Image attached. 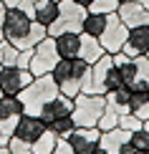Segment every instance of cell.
Returning a JSON list of instances; mask_svg holds the SVG:
<instances>
[{"label":"cell","instance_id":"d6a6232c","mask_svg":"<svg viewBox=\"0 0 149 154\" xmlns=\"http://www.w3.org/2000/svg\"><path fill=\"white\" fill-rule=\"evenodd\" d=\"M15 66H20V68H28V66H30V48H23L20 53H18Z\"/></svg>","mask_w":149,"mask_h":154},{"label":"cell","instance_id":"603a6c76","mask_svg":"<svg viewBox=\"0 0 149 154\" xmlns=\"http://www.w3.org/2000/svg\"><path fill=\"white\" fill-rule=\"evenodd\" d=\"M18 53H20V48H15V46L8 41V38L0 43V63H3V66H15Z\"/></svg>","mask_w":149,"mask_h":154},{"label":"cell","instance_id":"ba28073f","mask_svg":"<svg viewBox=\"0 0 149 154\" xmlns=\"http://www.w3.org/2000/svg\"><path fill=\"white\" fill-rule=\"evenodd\" d=\"M33 79H36V76L30 73V68L3 66V68H0V91H3V94H10V96H18Z\"/></svg>","mask_w":149,"mask_h":154},{"label":"cell","instance_id":"ab89813d","mask_svg":"<svg viewBox=\"0 0 149 154\" xmlns=\"http://www.w3.org/2000/svg\"><path fill=\"white\" fill-rule=\"evenodd\" d=\"M8 142H10V137H5V134L0 131V146H8Z\"/></svg>","mask_w":149,"mask_h":154},{"label":"cell","instance_id":"f6af8a7d","mask_svg":"<svg viewBox=\"0 0 149 154\" xmlns=\"http://www.w3.org/2000/svg\"><path fill=\"white\" fill-rule=\"evenodd\" d=\"M137 3H141V5H144V8H149V0H137Z\"/></svg>","mask_w":149,"mask_h":154},{"label":"cell","instance_id":"e0dca14e","mask_svg":"<svg viewBox=\"0 0 149 154\" xmlns=\"http://www.w3.org/2000/svg\"><path fill=\"white\" fill-rule=\"evenodd\" d=\"M104 53H106V51H104V46H101L99 38H94V35H83V33H81V48H79V56H81L83 61H88V63L94 66V63L99 61Z\"/></svg>","mask_w":149,"mask_h":154},{"label":"cell","instance_id":"9a60e30c","mask_svg":"<svg viewBox=\"0 0 149 154\" xmlns=\"http://www.w3.org/2000/svg\"><path fill=\"white\" fill-rule=\"evenodd\" d=\"M30 18H33L36 23L51 28V25L56 23V18H58V0H38Z\"/></svg>","mask_w":149,"mask_h":154},{"label":"cell","instance_id":"7bdbcfd3","mask_svg":"<svg viewBox=\"0 0 149 154\" xmlns=\"http://www.w3.org/2000/svg\"><path fill=\"white\" fill-rule=\"evenodd\" d=\"M0 154H10V149L8 146H0Z\"/></svg>","mask_w":149,"mask_h":154},{"label":"cell","instance_id":"60d3db41","mask_svg":"<svg viewBox=\"0 0 149 154\" xmlns=\"http://www.w3.org/2000/svg\"><path fill=\"white\" fill-rule=\"evenodd\" d=\"M76 3H79V5H83V8H86V10H88V5H91V3H94V0H76Z\"/></svg>","mask_w":149,"mask_h":154},{"label":"cell","instance_id":"1f68e13d","mask_svg":"<svg viewBox=\"0 0 149 154\" xmlns=\"http://www.w3.org/2000/svg\"><path fill=\"white\" fill-rule=\"evenodd\" d=\"M20 116H23V114H20ZM20 116H8V119H0V131H3L5 137H13V134H15L18 121H20Z\"/></svg>","mask_w":149,"mask_h":154},{"label":"cell","instance_id":"b9f144b4","mask_svg":"<svg viewBox=\"0 0 149 154\" xmlns=\"http://www.w3.org/2000/svg\"><path fill=\"white\" fill-rule=\"evenodd\" d=\"M91 154H109V152H106V149H104V146H96V149H94Z\"/></svg>","mask_w":149,"mask_h":154},{"label":"cell","instance_id":"3957f363","mask_svg":"<svg viewBox=\"0 0 149 154\" xmlns=\"http://www.w3.org/2000/svg\"><path fill=\"white\" fill-rule=\"evenodd\" d=\"M104 109H106V99L101 94H83L81 91V94L73 96V111H71V116H73L76 126H96V121L104 114Z\"/></svg>","mask_w":149,"mask_h":154},{"label":"cell","instance_id":"8fae6325","mask_svg":"<svg viewBox=\"0 0 149 154\" xmlns=\"http://www.w3.org/2000/svg\"><path fill=\"white\" fill-rule=\"evenodd\" d=\"M116 15L121 18V23L126 28H137V25H149V8H144L137 0H126V3H119L116 8Z\"/></svg>","mask_w":149,"mask_h":154},{"label":"cell","instance_id":"5bb4252c","mask_svg":"<svg viewBox=\"0 0 149 154\" xmlns=\"http://www.w3.org/2000/svg\"><path fill=\"white\" fill-rule=\"evenodd\" d=\"M129 134L126 129L116 126V129H109V131H101V139H99V146H104L109 154H119V149L129 142Z\"/></svg>","mask_w":149,"mask_h":154},{"label":"cell","instance_id":"8992f818","mask_svg":"<svg viewBox=\"0 0 149 154\" xmlns=\"http://www.w3.org/2000/svg\"><path fill=\"white\" fill-rule=\"evenodd\" d=\"M30 23L33 18L28 13H23L20 8H8L5 13V20H3V33L5 38L13 43L15 48H25V38H28V30H30Z\"/></svg>","mask_w":149,"mask_h":154},{"label":"cell","instance_id":"f1b7e54d","mask_svg":"<svg viewBox=\"0 0 149 154\" xmlns=\"http://www.w3.org/2000/svg\"><path fill=\"white\" fill-rule=\"evenodd\" d=\"M129 142H132L137 149L141 152H149V131L147 129H139V131H132V137H129Z\"/></svg>","mask_w":149,"mask_h":154},{"label":"cell","instance_id":"52a82bcc","mask_svg":"<svg viewBox=\"0 0 149 154\" xmlns=\"http://www.w3.org/2000/svg\"><path fill=\"white\" fill-rule=\"evenodd\" d=\"M126 35H129V28L121 23V18L116 15V13H109L106 28H104V33L99 35L104 51H106V53H119V51L124 48V43H126Z\"/></svg>","mask_w":149,"mask_h":154},{"label":"cell","instance_id":"9c48e42d","mask_svg":"<svg viewBox=\"0 0 149 154\" xmlns=\"http://www.w3.org/2000/svg\"><path fill=\"white\" fill-rule=\"evenodd\" d=\"M99 139H101L99 126H76V129L68 134L66 142L71 144V149L76 154H91L96 146H99Z\"/></svg>","mask_w":149,"mask_h":154},{"label":"cell","instance_id":"f546056e","mask_svg":"<svg viewBox=\"0 0 149 154\" xmlns=\"http://www.w3.org/2000/svg\"><path fill=\"white\" fill-rule=\"evenodd\" d=\"M8 149H10V154H33V146L28 142H23V139H18V137H10Z\"/></svg>","mask_w":149,"mask_h":154},{"label":"cell","instance_id":"f907efd6","mask_svg":"<svg viewBox=\"0 0 149 154\" xmlns=\"http://www.w3.org/2000/svg\"><path fill=\"white\" fill-rule=\"evenodd\" d=\"M147 58H149V53H147Z\"/></svg>","mask_w":149,"mask_h":154},{"label":"cell","instance_id":"5b68a950","mask_svg":"<svg viewBox=\"0 0 149 154\" xmlns=\"http://www.w3.org/2000/svg\"><path fill=\"white\" fill-rule=\"evenodd\" d=\"M58 48H56V38L53 35H46L38 46L30 48V73L33 76H46L53 71V66L58 63Z\"/></svg>","mask_w":149,"mask_h":154},{"label":"cell","instance_id":"e575fe53","mask_svg":"<svg viewBox=\"0 0 149 154\" xmlns=\"http://www.w3.org/2000/svg\"><path fill=\"white\" fill-rule=\"evenodd\" d=\"M36 3H38V0H20V3H18V8H20L23 13H28V15H33Z\"/></svg>","mask_w":149,"mask_h":154},{"label":"cell","instance_id":"6da1fadb","mask_svg":"<svg viewBox=\"0 0 149 154\" xmlns=\"http://www.w3.org/2000/svg\"><path fill=\"white\" fill-rule=\"evenodd\" d=\"M88 71H91V63L83 61L81 56H76V58H58L51 76H53L58 91L73 99L76 94H81V83H83Z\"/></svg>","mask_w":149,"mask_h":154},{"label":"cell","instance_id":"44dd1931","mask_svg":"<svg viewBox=\"0 0 149 154\" xmlns=\"http://www.w3.org/2000/svg\"><path fill=\"white\" fill-rule=\"evenodd\" d=\"M76 129V121H73V116H61V119H56V121H51L48 124V131H53L58 139H68V134Z\"/></svg>","mask_w":149,"mask_h":154},{"label":"cell","instance_id":"f35d334b","mask_svg":"<svg viewBox=\"0 0 149 154\" xmlns=\"http://www.w3.org/2000/svg\"><path fill=\"white\" fill-rule=\"evenodd\" d=\"M5 3V8H18V3H20V0H3Z\"/></svg>","mask_w":149,"mask_h":154},{"label":"cell","instance_id":"7a4b0ae2","mask_svg":"<svg viewBox=\"0 0 149 154\" xmlns=\"http://www.w3.org/2000/svg\"><path fill=\"white\" fill-rule=\"evenodd\" d=\"M58 94V86L53 81V76H36L28 86L18 94V99L23 101V114H41V109L48 104L51 99Z\"/></svg>","mask_w":149,"mask_h":154},{"label":"cell","instance_id":"bcb514c9","mask_svg":"<svg viewBox=\"0 0 149 154\" xmlns=\"http://www.w3.org/2000/svg\"><path fill=\"white\" fill-rule=\"evenodd\" d=\"M144 129H147V131H149V121H144Z\"/></svg>","mask_w":149,"mask_h":154},{"label":"cell","instance_id":"2e32d148","mask_svg":"<svg viewBox=\"0 0 149 154\" xmlns=\"http://www.w3.org/2000/svg\"><path fill=\"white\" fill-rule=\"evenodd\" d=\"M56 48L61 58H76L81 48V33H61L56 35Z\"/></svg>","mask_w":149,"mask_h":154},{"label":"cell","instance_id":"d590c367","mask_svg":"<svg viewBox=\"0 0 149 154\" xmlns=\"http://www.w3.org/2000/svg\"><path fill=\"white\" fill-rule=\"evenodd\" d=\"M119 154H149V152H141V149H137L132 142H126V144L119 149Z\"/></svg>","mask_w":149,"mask_h":154},{"label":"cell","instance_id":"836d02e7","mask_svg":"<svg viewBox=\"0 0 149 154\" xmlns=\"http://www.w3.org/2000/svg\"><path fill=\"white\" fill-rule=\"evenodd\" d=\"M53 154H76V152L71 149V144L66 142V139H58V142H56V149H53Z\"/></svg>","mask_w":149,"mask_h":154},{"label":"cell","instance_id":"74e56055","mask_svg":"<svg viewBox=\"0 0 149 154\" xmlns=\"http://www.w3.org/2000/svg\"><path fill=\"white\" fill-rule=\"evenodd\" d=\"M5 13H8V8H5V3L0 0V25H3V20H5Z\"/></svg>","mask_w":149,"mask_h":154},{"label":"cell","instance_id":"7dc6e473","mask_svg":"<svg viewBox=\"0 0 149 154\" xmlns=\"http://www.w3.org/2000/svg\"><path fill=\"white\" fill-rule=\"evenodd\" d=\"M119 3H126V0H119Z\"/></svg>","mask_w":149,"mask_h":154},{"label":"cell","instance_id":"ee69618b","mask_svg":"<svg viewBox=\"0 0 149 154\" xmlns=\"http://www.w3.org/2000/svg\"><path fill=\"white\" fill-rule=\"evenodd\" d=\"M5 41V33H3V25H0V43Z\"/></svg>","mask_w":149,"mask_h":154},{"label":"cell","instance_id":"83f0119b","mask_svg":"<svg viewBox=\"0 0 149 154\" xmlns=\"http://www.w3.org/2000/svg\"><path fill=\"white\" fill-rule=\"evenodd\" d=\"M116 8H119V0H94L91 5H88V10L94 13H116Z\"/></svg>","mask_w":149,"mask_h":154},{"label":"cell","instance_id":"681fc988","mask_svg":"<svg viewBox=\"0 0 149 154\" xmlns=\"http://www.w3.org/2000/svg\"><path fill=\"white\" fill-rule=\"evenodd\" d=\"M0 96H3V91H0Z\"/></svg>","mask_w":149,"mask_h":154},{"label":"cell","instance_id":"ffe728a7","mask_svg":"<svg viewBox=\"0 0 149 154\" xmlns=\"http://www.w3.org/2000/svg\"><path fill=\"white\" fill-rule=\"evenodd\" d=\"M23 114V101L18 96L3 94L0 96V119H8V116H20Z\"/></svg>","mask_w":149,"mask_h":154},{"label":"cell","instance_id":"30bf717a","mask_svg":"<svg viewBox=\"0 0 149 154\" xmlns=\"http://www.w3.org/2000/svg\"><path fill=\"white\" fill-rule=\"evenodd\" d=\"M46 131H48V126H46V121L38 116V114H23L20 121H18V126H15V134H13V137L23 139V142H28V144H33V142H38Z\"/></svg>","mask_w":149,"mask_h":154},{"label":"cell","instance_id":"7c38bea8","mask_svg":"<svg viewBox=\"0 0 149 154\" xmlns=\"http://www.w3.org/2000/svg\"><path fill=\"white\" fill-rule=\"evenodd\" d=\"M121 53H126L129 58H137V56L149 53V25L129 28V35H126V43L121 48Z\"/></svg>","mask_w":149,"mask_h":154},{"label":"cell","instance_id":"7402d4cb","mask_svg":"<svg viewBox=\"0 0 149 154\" xmlns=\"http://www.w3.org/2000/svg\"><path fill=\"white\" fill-rule=\"evenodd\" d=\"M56 142H58V137L53 131H46L38 142H33L30 146H33V154H53V149H56Z\"/></svg>","mask_w":149,"mask_h":154},{"label":"cell","instance_id":"4316f807","mask_svg":"<svg viewBox=\"0 0 149 154\" xmlns=\"http://www.w3.org/2000/svg\"><path fill=\"white\" fill-rule=\"evenodd\" d=\"M121 86H126L124 76H121V71L116 66H111V68H109V76H106V94L109 91H116V88H121Z\"/></svg>","mask_w":149,"mask_h":154},{"label":"cell","instance_id":"c3c4849f","mask_svg":"<svg viewBox=\"0 0 149 154\" xmlns=\"http://www.w3.org/2000/svg\"><path fill=\"white\" fill-rule=\"evenodd\" d=\"M0 68H3V63H0Z\"/></svg>","mask_w":149,"mask_h":154},{"label":"cell","instance_id":"4dcf8cb0","mask_svg":"<svg viewBox=\"0 0 149 154\" xmlns=\"http://www.w3.org/2000/svg\"><path fill=\"white\" fill-rule=\"evenodd\" d=\"M149 101V91H132L129 88V106H132V111H137L141 104H147Z\"/></svg>","mask_w":149,"mask_h":154},{"label":"cell","instance_id":"484cf974","mask_svg":"<svg viewBox=\"0 0 149 154\" xmlns=\"http://www.w3.org/2000/svg\"><path fill=\"white\" fill-rule=\"evenodd\" d=\"M119 126H121V129H126L129 134H132V131L144 129V121H141L137 114H132V111H129V114H119Z\"/></svg>","mask_w":149,"mask_h":154},{"label":"cell","instance_id":"d4e9b609","mask_svg":"<svg viewBox=\"0 0 149 154\" xmlns=\"http://www.w3.org/2000/svg\"><path fill=\"white\" fill-rule=\"evenodd\" d=\"M96 126H99V131H109V129H116L119 126V114L114 111V109H104V114L99 116V121H96Z\"/></svg>","mask_w":149,"mask_h":154},{"label":"cell","instance_id":"8d00e7d4","mask_svg":"<svg viewBox=\"0 0 149 154\" xmlns=\"http://www.w3.org/2000/svg\"><path fill=\"white\" fill-rule=\"evenodd\" d=\"M132 114H137V116H139L141 121H149V101H147V104H141V106L137 109V111H132Z\"/></svg>","mask_w":149,"mask_h":154},{"label":"cell","instance_id":"d6986e66","mask_svg":"<svg viewBox=\"0 0 149 154\" xmlns=\"http://www.w3.org/2000/svg\"><path fill=\"white\" fill-rule=\"evenodd\" d=\"M104 99H106V106L114 109L116 114H129V111H132V106H129V88L126 86L104 94Z\"/></svg>","mask_w":149,"mask_h":154},{"label":"cell","instance_id":"cb8c5ba5","mask_svg":"<svg viewBox=\"0 0 149 154\" xmlns=\"http://www.w3.org/2000/svg\"><path fill=\"white\" fill-rule=\"evenodd\" d=\"M46 35H48V28L33 20V23H30V30H28V38H25V48H33V46H38V43H41Z\"/></svg>","mask_w":149,"mask_h":154},{"label":"cell","instance_id":"277c9868","mask_svg":"<svg viewBox=\"0 0 149 154\" xmlns=\"http://www.w3.org/2000/svg\"><path fill=\"white\" fill-rule=\"evenodd\" d=\"M86 15V8L79 5L76 0H58V18L48 28V35H61V33H81V23Z\"/></svg>","mask_w":149,"mask_h":154},{"label":"cell","instance_id":"ac0fdd59","mask_svg":"<svg viewBox=\"0 0 149 154\" xmlns=\"http://www.w3.org/2000/svg\"><path fill=\"white\" fill-rule=\"evenodd\" d=\"M106 13H94V10H86V15H83V23H81V33L83 35H94L99 38L104 33V28H106Z\"/></svg>","mask_w":149,"mask_h":154},{"label":"cell","instance_id":"4fadbf2b","mask_svg":"<svg viewBox=\"0 0 149 154\" xmlns=\"http://www.w3.org/2000/svg\"><path fill=\"white\" fill-rule=\"evenodd\" d=\"M71 111H73V99L58 91V94L53 96V99H51L48 104L41 109V114H38V116L46 121V126H48L51 121H56V119H61V116H68Z\"/></svg>","mask_w":149,"mask_h":154}]
</instances>
